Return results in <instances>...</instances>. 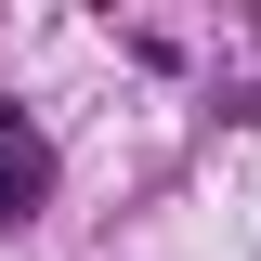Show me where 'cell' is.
I'll return each mask as SVG.
<instances>
[{"label":"cell","instance_id":"1","mask_svg":"<svg viewBox=\"0 0 261 261\" xmlns=\"http://www.w3.org/2000/svg\"><path fill=\"white\" fill-rule=\"evenodd\" d=\"M39 196H53V144H39V130H27V118H13V105H0V235L27 222Z\"/></svg>","mask_w":261,"mask_h":261}]
</instances>
